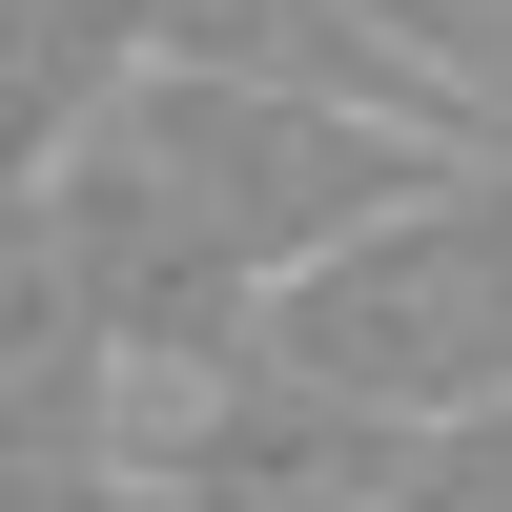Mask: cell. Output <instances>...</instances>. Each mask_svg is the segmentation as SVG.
I'll return each mask as SVG.
<instances>
[{
  "label": "cell",
  "mask_w": 512,
  "mask_h": 512,
  "mask_svg": "<svg viewBox=\"0 0 512 512\" xmlns=\"http://www.w3.org/2000/svg\"><path fill=\"white\" fill-rule=\"evenodd\" d=\"M390 451H410V431L287 390V369H205L185 431L144 451V492H164V512H369V492H390Z\"/></svg>",
  "instance_id": "7a4b0ae2"
},
{
  "label": "cell",
  "mask_w": 512,
  "mask_h": 512,
  "mask_svg": "<svg viewBox=\"0 0 512 512\" xmlns=\"http://www.w3.org/2000/svg\"><path fill=\"white\" fill-rule=\"evenodd\" d=\"M103 328H82V287H62V246H41V205H21V144H0V451H103Z\"/></svg>",
  "instance_id": "3957f363"
},
{
  "label": "cell",
  "mask_w": 512,
  "mask_h": 512,
  "mask_svg": "<svg viewBox=\"0 0 512 512\" xmlns=\"http://www.w3.org/2000/svg\"><path fill=\"white\" fill-rule=\"evenodd\" d=\"M0 512H164L123 451H0Z\"/></svg>",
  "instance_id": "5b68a950"
},
{
  "label": "cell",
  "mask_w": 512,
  "mask_h": 512,
  "mask_svg": "<svg viewBox=\"0 0 512 512\" xmlns=\"http://www.w3.org/2000/svg\"><path fill=\"white\" fill-rule=\"evenodd\" d=\"M369 512H512V390H492V410H431Z\"/></svg>",
  "instance_id": "277c9868"
},
{
  "label": "cell",
  "mask_w": 512,
  "mask_h": 512,
  "mask_svg": "<svg viewBox=\"0 0 512 512\" xmlns=\"http://www.w3.org/2000/svg\"><path fill=\"white\" fill-rule=\"evenodd\" d=\"M226 369H287V390L369 410V431H431V410L512 390V144L472 164H410L369 226H328L308 267L246 308Z\"/></svg>",
  "instance_id": "6da1fadb"
}]
</instances>
